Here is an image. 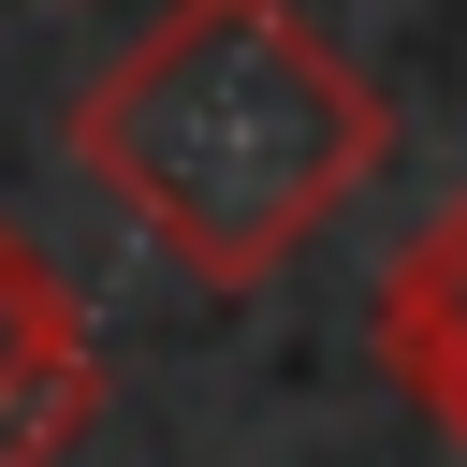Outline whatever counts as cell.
Instances as JSON below:
<instances>
[{
    "instance_id": "cell-1",
    "label": "cell",
    "mask_w": 467,
    "mask_h": 467,
    "mask_svg": "<svg viewBox=\"0 0 467 467\" xmlns=\"http://www.w3.org/2000/svg\"><path fill=\"white\" fill-rule=\"evenodd\" d=\"M394 146V102L292 0H161L73 88V175L190 277L263 292Z\"/></svg>"
},
{
    "instance_id": "cell-2",
    "label": "cell",
    "mask_w": 467,
    "mask_h": 467,
    "mask_svg": "<svg viewBox=\"0 0 467 467\" xmlns=\"http://www.w3.org/2000/svg\"><path fill=\"white\" fill-rule=\"evenodd\" d=\"M102 409V365H88V321L58 292V263L0 219V467H58L73 423Z\"/></svg>"
},
{
    "instance_id": "cell-3",
    "label": "cell",
    "mask_w": 467,
    "mask_h": 467,
    "mask_svg": "<svg viewBox=\"0 0 467 467\" xmlns=\"http://www.w3.org/2000/svg\"><path fill=\"white\" fill-rule=\"evenodd\" d=\"M379 365L467 438V190L394 248V277H379Z\"/></svg>"
}]
</instances>
